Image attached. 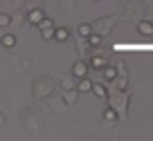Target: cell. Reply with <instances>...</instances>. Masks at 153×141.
<instances>
[{
    "label": "cell",
    "mask_w": 153,
    "mask_h": 141,
    "mask_svg": "<svg viewBox=\"0 0 153 141\" xmlns=\"http://www.w3.org/2000/svg\"><path fill=\"white\" fill-rule=\"evenodd\" d=\"M90 87H92V83L83 76V79H79V83H76V90L79 92H90Z\"/></svg>",
    "instance_id": "obj_8"
},
{
    "label": "cell",
    "mask_w": 153,
    "mask_h": 141,
    "mask_svg": "<svg viewBox=\"0 0 153 141\" xmlns=\"http://www.w3.org/2000/svg\"><path fill=\"white\" fill-rule=\"evenodd\" d=\"M45 18V14H43V9H32L29 11V23H34V25H38L41 20Z\"/></svg>",
    "instance_id": "obj_6"
},
{
    "label": "cell",
    "mask_w": 153,
    "mask_h": 141,
    "mask_svg": "<svg viewBox=\"0 0 153 141\" xmlns=\"http://www.w3.org/2000/svg\"><path fill=\"white\" fill-rule=\"evenodd\" d=\"M38 27H41V34H43V38H52V34H54V20L43 18L41 23H38Z\"/></svg>",
    "instance_id": "obj_2"
},
{
    "label": "cell",
    "mask_w": 153,
    "mask_h": 141,
    "mask_svg": "<svg viewBox=\"0 0 153 141\" xmlns=\"http://www.w3.org/2000/svg\"><path fill=\"white\" fill-rule=\"evenodd\" d=\"M2 45H5V47H14L16 45V38L11 36V34H7V36H2Z\"/></svg>",
    "instance_id": "obj_13"
},
{
    "label": "cell",
    "mask_w": 153,
    "mask_h": 141,
    "mask_svg": "<svg viewBox=\"0 0 153 141\" xmlns=\"http://www.w3.org/2000/svg\"><path fill=\"white\" fill-rule=\"evenodd\" d=\"M90 65H92V67H97V70H101V67L106 65V56H101V54H97V56H92Z\"/></svg>",
    "instance_id": "obj_9"
},
{
    "label": "cell",
    "mask_w": 153,
    "mask_h": 141,
    "mask_svg": "<svg viewBox=\"0 0 153 141\" xmlns=\"http://www.w3.org/2000/svg\"><path fill=\"white\" fill-rule=\"evenodd\" d=\"M11 23V18L7 14H0V27H7V25Z\"/></svg>",
    "instance_id": "obj_15"
},
{
    "label": "cell",
    "mask_w": 153,
    "mask_h": 141,
    "mask_svg": "<svg viewBox=\"0 0 153 141\" xmlns=\"http://www.w3.org/2000/svg\"><path fill=\"white\" fill-rule=\"evenodd\" d=\"M92 94H95V96H99V99H106V96H108V92H106V87L104 85H97V83H92Z\"/></svg>",
    "instance_id": "obj_7"
},
{
    "label": "cell",
    "mask_w": 153,
    "mask_h": 141,
    "mask_svg": "<svg viewBox=\"0 0 153 141\" xmlns=\"http://www.w3.org/2000/svg\"><path fill=\"white\" fill-rule=\"evenodd\" d=\"M76 94H79V90H76V87H74V90H70L68 94H63V101L72 105V103H74V99H76Z\"/></svg>",
    "instance_id": "obj_12"
},
{
    "label": "cell",
    "mask_w": 153,
    "mask_h": 141,
    "mask_svg": "<svg viewBox=\"0 0 153 141\" xmlns=\"http://www.w3.org/2000/svg\"><path fill=\"white\" fill-rule=\"evenodd\" d=\"M137 32L144 36H153V25L149 20H142V23H137Z\"/></svg>",
    "instance_id": "obj_5"
},
{
    "label": "cell",
    "mask_w": 153,
    "mask_h": 141,
    "mask_svg": "<svg viewBox=\"0 0 153 141\" xmlns=\"http://www.w3.org/2000/svg\"><path fill=\"white\" fill-rule=\"evenodd\" d=\"M76 32H79V36H81V38H88V36L92 34V27H90L88 23H83V25H79V29H76Z\"/></svg>",
    "instance_id": "obj_10"
},
{
    "label": "cell",
    "mask_w": 153,
    "mask_h": 141,
    "mask_svg": "<svg viewBox=\"0 0 153 141\" xmlns=\"http://www.w3.org/2000/svg\"><path fill=\"white\" fill-rule=\"evenodd\" d=\"M104 119H106V121H115V119H117V112H115L113 108H108V110L104 112Z\"/></svg>",
    "instance_id": "obj_14"
},
{
    "label": "cell",
    "mask_w": 153,
    "mask_h": 141,
    "mask_svg": "<svg viewBox=\"0 0 153 141\" xmlns=\"http://www.w3.org/2000/svg\"><path fill=\"white\" fill-rule=\"evenodd\" d=\"M104 76H106L108 81H115V79H117V70H115V67L104 65Z\"/></svg>",
    "instance_id": "obj_11"
},
{
    "label": "cell",
    "mask_w": 153,
    "mask_h": 141,
    "mask_svg": "<svg viewBox=\"0 0 153 141\" xmlns=\"http://www.w3.org/2000/svg\"><path fill=\"white\" fill-rule=\"evenodd\" d=\"M126 103H128V96H126L124 92H122V94H115V96H110V108L117 112V117H124Z\"/></svg>",
    "instance_id": "obj_1"
},
{
    "label": "cell",
    "mask_w": 153,
    "mask_h": 141,
    "mask_svg": "<svg viewBox=\"0 0 153 141\" xmlns=\"http://www.w3.org/2000/svg\"><path fill=\"white\" fill-rule=\"evenodd\" d=\"M72 76H74V79H83V76H88V65L83 61H76L74 65H72Z\"/></svg>",
    "instance_id": "obj_3"
},
{
    "label": "cell",
    "mask_w": 153,
    "mask_h": 141,
    "mask_svg": "<svg viewBox=\"0 0 153 141\" xmlns=\"http://www.w3.org/2000/svg\"><path fill=\"white\" fill-rule=\"evenodd\" d=\"M88 40H90V45H99L101 36H99V34H90V36H88Z\"/></svg>",
    "instance_id": "obj_16"
},
{
    "label": "cell",
    "mask_w": 153,
    "mask_h": 141,
    "mask_svg": "<svg viewBox=\"0 0 153 141\" xmlns=\"http://www.w3.org/2000/svg\"><path fill=\"white\" fill-rule=\"evenodd\" d=\"M52 38H54V40H59V43H65L68 38H70V32H68L65 27H54Z\"/></svg>",
    "instance_id": "obj_4"
}]
</instances>
